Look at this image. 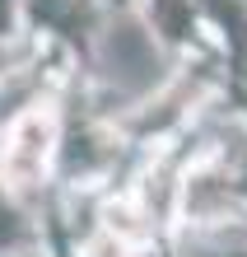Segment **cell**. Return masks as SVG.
<instances>
[{"mask_svg":"<svg viewBox=\"0 0 247 257\" xmlns=\"http://www.w3.org/2000/svg\"><path fill=\"white\" fill-rule=\"evenodd\" d=\"M33 10H38V19H52V14H56V0H38Z\"/></svg>","mask_w":247,"mask_h":257,"instance_id":"obj_2","label":"cell"},{"mask_svg":"<svg viewBox=\"0 0 247 257\" xmlns=\"http://www.w3.org/2000/svg\"><path fill=\"white\" fill-rule=\"evenodd\" d=\"M10 234H14V210L0 201V238H10Z\"/></svg>","mask_w":247,"mask_h":257,"instance_id":"obj_1","label":"cell"},{"mask_svg":"<svg viewBox=\"0 0 247 257\" xmlns=\"http://www.w3.org/2000/svg\"><path fill=\"white\" fill-rule=\"evenodd\" d=\"M5 19H10V0H0V28H5Z\"/></svg>","mask_w":247,"mask_h":257,"instance_id":"obj_3","label":"cell"}]
</instances>
